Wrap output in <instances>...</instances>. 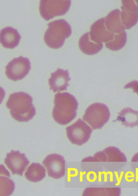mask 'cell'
<instances>
[{
	"instance_id": "obj_1",
	"label": "cell",
	"mask_w": 138,
	"mask_h": 196,
	"mask_svg": "<svg viewBox=\"0 0 138 196\" xmlns=\"http://www.w3.org/2000/svg\"><path fill=\"white\" fill-rule=\"evenodd\" d=\"M32 97L29 94L20 91L10 94L6 106L12 117L20 122H27L36 114V109L32 102Z\"/></svg>"
},
{
	"instance_id": "obj_2",
	"label": "cell",
	"mask_w": 138,
	"mask_h": 196,
	"mask_svg": "<svg viewBox=\"0 0 138 196\" xmlns=\"http://www.w3.org/2000/svg\"><path fill=\"white\" fill-rule=\"evenodd\" d=\"M52 116L58 123L65 125L76 117L78 103L75 97L68 92L58 93L54 96Z\"/></svg>"
},
{
	"instance_id": "obj_3",
	"label": "cell",
	"mask_w": 138,
	"mask_h": 196,
	"mask_svg": "<svg viewBox=\"0 0 138 196\" xmlns=\"http://www.w3.org/2000/svg\"><path fill=\"white\" fill-rule=\"evenodd\" d=\"M48 28L44 35V40L51 48L57 49L63 45L66 38L71 34L72 30L69 24L65 20H56L49 23Z\"/></svg>"
},
{
	"instance_id": "obj_4",
	"label": "cell",
	"mask_w": 138,
	"mask_h": 196,
	"mask_svg": "<svg viewBox=\"0 0 138 196\" xmlns=\"http://www.w3.org/2000/svg\"><path fill=\"white\" fill-rule=\"evenodd\" d=\"M110 113L108 107L98 103H93L86 109L82 116L93 130L101 129L108 121Z\"/></svg>"
},
{
	"instance_id": "obj_5",
	"label": "cell",
	"mask_w": 138,
	"mask_h": 196,
	"mask_svg": "<svg viewBox=\"0 0 138 196\" xmlns=\"http://www.w3.org/2000/svg\"><path fill=\"white\" fill-rule=\"evenodd\" d=\"M70 0H41L39 11L41 17L49 20L57 16L63 15L68 11Z\"/></svg>"
},
{
	"instance_id": "obj_6",
	"label": "cell",
	"mask_w": 138,
	"mask_h": 196,
	"mask_svg": "<svg viewBox=\"0 0 138 196\" xmlns=\"http://www.w3.org/2000/svg\"><path fill=\"white\" fill-rule=\"evenodd\" d=\"M67 137L72 143L81 146L89 139L92 130L89 126L80 118L66 128Z\"/></svg>"
},
{
	"instance_id": "obj_7",
	"label": "cell",
	"mask_w": 138,
	"mask_h": 196,
	"mask_svg": "<svg viewBox=\"0 0 138 196\" xmlns=\"http://www.w3.org/2000/svg\"><path fill=\"white\" fill-rule=\"evenodd\" d=\"M29 60L22 56L14 58L5 67V74L13 81L21 80L26 76L31 69Z\"/></svg>"
},
{
	"instance_id": "obj_8",
	"label": "cell",
	"mask_w": 138,
	"mask_h": 196,
	"mask_svg": "<svg viewBox=\"0 0 138 196\" xmlns=\"http://www.w3.org/2000/svg\"><path fill=\"white\" fill-rule=\"evenodd\" d=\"M42 163L49 176L57 179L64 176L65 160L61 155L55 153L49 154L44 158Z\"/></svg>"
},
{
	"instance_id": "obj_9",
	"label": "cell",
	"mask_w": 138,
	"mask_h": 196,
	"mask_svg": "<svg viewBox=\"0 0 138 196\" xmlns=\"http://www.w3.org/2000/svg\"><path fill=\"white\" fill-rule=\"evenodd\" d=\"M4 163L13 174L22 176L29 163V161L24 153L19 151H11L6 154Z\"/></svg>"
},
{
	"instance_id": "obj_10",
	"label": "cell",
	"mask_w": 138,
	"mask_h": 196,
	"mask_svg": "<svg viewBox=\"0 0 138 196\" xmlns=\"http://www.w3.org/2000/svg\"><path fill=\"white\" fill-rule=\"evenodd\" d=\"M122 4L121 20L125 29H129L138 21V5L133 0H122Z\"/></svg>"
},
{
	"instance_id": "obj_11",
	"label": "cell",
	"mask_w": 138,
	"mask_h": 196,
	"mask_svg": "<svg viewBox=\"0 0 138 196\" xmlns=\"http://www.w3.org/2000/svg\"><path fill=\"white\" fill-rule=\"evenodd\" d=\"M89 32L91 40L97 43H105L112 40L115 33L109 31L105 24V18L97 20L91 25Z\"/></svg>"
},
{
	"instance_id": "obj_12",
	"label": "cell",
	"mask_w": 138,
	"mask_h": 196,
	"mask_svg": "<svg viewBox=\"0 0 138 196\" xmlns=\"http://www.w3.org/2000/svg\"><path fill=\"white\" fill-rule=\"evenodd\" d=\"M70 80L68 70L58 68L54 72L51 73L48 79L50 89L54 93L66 90Z\"/></svg>"
},
{
	"instance_id": "obj_13",
	"label": "cell",
	"mask_w": 138,
	"mask_h": 196,
	"mask_svg": "<svg viewBox=\"0 0 138 196\" xmlns=\"http://www.w3.org/2000/svg\"><path fill=\"white\" fill-rule=\"evenodd\" d=\"M0 38V43L3 47L12 49L18 45L21 36L16 29L8 27L1 30Z\"/></svg>"
},
{
	"instance_id": "obj_14",
	"label": "cell",
	"mask_w": 138,
	"mask_h": 196,
	"mask_svg": "<svg viewBox=\"0 0 138 196\" xmlns=\"http://www.w3.org/2000/svg\"><path fill=\"white\" fill-rule=\"evenodd\" d=\"M105 24L107 29L114 33L124 31L125 28L121 18V11L118 9L114 10L105 17Z\"/></svg>"
},
{
	"instance_id": "obj_15",
	"label": "cell",
	"mask_w": 138,
	"mask_h": 196,
	"mask_svg": "<svg viewBox=\"0 0 138 196\" xmlns=\"http://www.w3.org/2000/svg\"><path fill=\"white\" fill-rule=\"evenodd\" d=\"M79 47L81 51L88 55H93L99 52L103 47L102 43H97L92 40L89 32L84 33L80 38Z\"/></svg>"
},
{
	"instance_id": "obj_16",
	"label": "cell",
	"mask_w": 138,
	"mask_h": 196,
	"mask_svg": "<svg viewBox=\"0 0 138 196\" xmlns=\"http://www.w3.org/2000/svg\"><path fill=\"white\" fill-rule=\"evenodd\" d=\"M116 120L126 127L132 128L138 126V111L130 108L123 109L118 114Z\"/></svg>"
},
{
	"instance_id": "obj_17",
	"label": "cell",
	"mask_w": 138,
	"mask_h": 196,
	"mask_svg": "<svg viewBox=\"0 0 138 196\" xmlns=\"http://www.w3.org/2000/svg\"><path fill=\"white\" fill-rule=\"evenodd\" d=\"M45 176V168L38 163H31L24 173L26 179L33 182H37L41 181Z\"/></svg>"
},
{
	"instance_id": "obj_18",
	"label": "cell",
	"mask_w": 138,
	"mask_h": 196,
	"mask_svg": "<svg viewBox=\"0 0 138 196\" xmlns=\"http://www.w3.org/2000/svg\"><path fill=\"white\" fill-rule=\"evenodd\" d=\"M127 41L126 32L123 31L118 33H115L113 39L105 43L106 47L112 51H117L123 48Z\"/></svg>"
},
{
	"instance_id": "obj_19",
	"label": "cell",
	"mask_w": 138,
	"mask_h": 196,
	"mask_svg": "<svg viewBox=\"0 0 138 196\" xmlns=\"http://www.w3.org/2000/svg\"><path fill=\"white\" fill-rule=\"evenodd\" d=\"M106 162H126L127 158L124 154L118 148L109 146L104 149Z\"/></svg>"
},
{
	"instance_id": "obj_20",
	"label": "cell",
	"mask_w": 138,
	"mask_h": 196,
	"mask_svg": "<svg viewBox=\"0 0 138 196\" xmlns=\"http://www.w3.org/2000/svg\"><path fill=\"white\" fill-rule=\"evenodd\" d=\"M15 189L13 182L7 177L0 176V194L1 196L11 195Z\"/></svg>"
},
{
	"instance_id": "obj_21",
	"label": "cell",
	"mask_w": 138,
	"mask_h": 196,
	"mask_svg": "<svg viewBox=\"0 0 138 196\" xmlns=\"http://www.w3.org/2000/svg\"><path fill=\"white\" fill-rule=\"evenodd\" d=\"M125 89L131 88L132 89L133 91L137 93L138 95V82L137 81H133L131 82L126 84L124 87Z\"/></svg>"
},
{
	"instance_id": "obj_22",
	"label": "cell",
	"mask_w": 138,
	"mask_h": 196,
	"mask_svg": "<svg viewBox=\"0 0 138 196\" xmlns=\"http://www.w3.org/2000/svg\"><path fill=\"white\" fill-rule=\"evenodd\" d=\"M132 162H138V152L133 156L131 160Z\"/></svg>"
},
{
	"instance_id": "obj_23",
	"label": "cell",
	"mask_w": 138,
	"mask_h": 196,
	"mask_svg": "<svg viewBox=\"0 0 138 196\" xmlns=\"http://www.w3.org/2000/svg\"></svg>"
}]
</instances>
